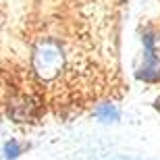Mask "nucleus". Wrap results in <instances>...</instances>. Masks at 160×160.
<instances>
[{"instance_id":"nucleus-4","label":"nucleus","mask_w":160,"mask_h":160,"mask_svg":"<svg viewBox=\"0 0 160 160\" xmlns=\"http://www.w3.org/2000/svg\"><path fill=\"white\" fill-rule=\"evenodd\" d=\"M21 152H23V148H21V146H19L15 139H11V142L4 143V156H6L8 160H15L19 154H21Z\"/></svg>"},{"instance_id":"nucleus-1","label":"nucleus","mask_w":160,"mask_h":160,"mask_svg":"<svg viewBox=\"0 0 160 160\" xmlns=\"http://www.w3.org/2000/svg\"><path fill=\"white\" fill-rule=\"evenodd\" d=\"M31 62H33V71L40 75L42 79H54L62 69V62H65V56H62V48L56 40H40L33 48V56H31Z\"/></svg>"},{"instance_id":"nucleus-3","label":"nucleus","mask_w":160,"mask_h":160,"mask_svg":"<svg viewBox=\"0 0 160 160\" xmlns=\"http://www.w3.org/2000/svg\"><path fill=\"white\" fill-rule=\"evenodd\" d=\"M96 117L102 123H117L121 119V112L114 104H100V106L96 108Z\"/></svg>"},{"instance_id":"nucleus-2","label":"nucleus","mask_w":160,"mask_h":160,"mask_svg":"<svg viewBox=\"0 0 160 160\" xmlns=\"http://www.w3.org/2000/svg\"><path fill=\"white\" fill-rule=\"evenodd\" d=\"M143 46H146L143 65L137 71V79H142L146 83H156L160 81V58L156 54V46H154L152 36H143Z\"/></svg>"},{"instance_id":"nucleus-5","label":"nucleus","mask_w":160,"mask_h":160,"mask_svg":"<svg viewBox=\"0 0 160 160\" xmlns=\"http://www.w3.org/2000/svg\"><path fill=\"white\" fill-rule=\"evenodd\" d=\"M156 108H158V110H160V98H158V100H156Z\"/></svg>"}]
</instances>
